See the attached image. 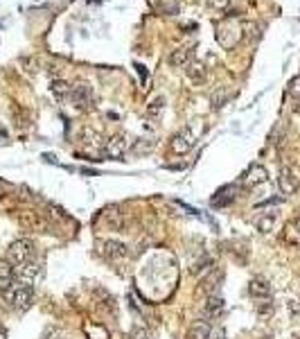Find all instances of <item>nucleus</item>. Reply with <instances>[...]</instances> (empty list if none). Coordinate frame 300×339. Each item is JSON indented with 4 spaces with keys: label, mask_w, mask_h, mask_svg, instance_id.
<instances>
[{
    "label": "nucleus",
    "mask_w": 300,
    "mask_h": 339,
    "mask_svg": "<svg viewBox=\"0 0 300 339\" xmlns=\"http://www.w3.org/2000/svg\"><path fill=\"white\" fill-rule=\"evenodd\" d=\"M16 221L23 226L25 231H37V233H52V224L43 217V212L32 210V208H21L14 212Z\"/></svg>",
    "instance_id": "nucleus-1"
},
{
    "label": "nucleus",
    "mask_w": 300,
    "mask_h": 339,
    "mask_svg": "<svg viewBox=\"0 0 300 339\" xmlns=\"http://www.w3.org/2000/svg\"><path fill=\"white\" fill-rule=\"evenodd\" d=\"M34 256H37V247H34V242L28 238L14 240V242L10 244V249H7V260L14 267H23L25 262L34 260Z\"/></svg>",
    "instance_id": "nucleus-2"
},
{
    "label": "nucleus",
    "mask_w": 300,
    "mask_h": 339,
    "mask_svg": "<svg viewBox=\"0 0 300 339\" xmlns=\"http://www.w3.org/2000/svg\"><path fill=\"white\" fill-rule=\"evenodd\" d=\"M3 298H5L12 307H16V310H28L34 301V287L32 285H23V283L12 285L10 289L3 292Z\"/></svg>",
    "instance_id": "nucleus-3"
},
{
    "label": "nucleus",
    "mask_w": 300,
    "mask_h": 339,
    "mask_svg": "<svg viewBox=\"0 0 300 339\" xmlns=\"http://www.w3.org/2000/svg\"><path fill=\"white\" fill-rule=\"evenodd\" d=\"M277 188L282 194H293L300 188V167L298 165H282L277 174Z\"/></svg>",
    "instance_id": "nucleus-4"
},
{
    "label": "nucleus",
    "mask_w": 300,
    "mask_h": 339,
    "mask_svg": "<svg viewBox=\"0 0 300 339\" xmlns=\"http://www.w3.org/2000/svg\"><path fill=\"white\" fill-rule=\"evenodd\" d=\"M244 30H241L237 23H232V18H226V21L217 23V41L219 45H223L226 50H230V43L235 45L237 41L241 39Z\"/></svg>",
    "instance_id": "nucleus-5"
},
{
    "label": "nucleus",
    "mask_w": 300,
    "mask_h": 339,
    "mask_svg": "<svg viewBox=\"0 0 300 339\" xmlns=\"http://www.w3.org/2000/svg\"><path fill=\"white\" fill-rule=\"evenodd\" d=\"M194 143H196V134H194V129L192 127H183L178 134H174L172 136V140H169V147H172V152L174 154H187L192 147H194Z\"/></svg>",
    "instance_id": "nucleus-6"
},
{
    "label": "nucleus",
    "mask_w": 300,
    "mask_h": 339,
    "mask_svg": "<svg viewBox=\"0 0 300 339\" xmlns=\"http://www.w3.org/2000/svg\"><path fill=\"white\" fill-rule=\"evenodd\" d=\"M97 247H100V253L106 260L118 262L129 256V247L124 242H118V240H102V242H97Z\"/></svg>",
    "instance_id": "nucleus-7"
},
{
    "label": "nucleus",
    "mask_w": 300,
    "mask_h": 339,
    "mask_svg": "<svg viewBox=\"0 0 300 339\" xmlns=\"http://www.w3.org/2000/svg\"><path fill=\"white\" fill-rule=\"evenodd\" d=\"M127 136L124 134H115V136H111L109 140H106V145H104V158H111V161H120V158L124 156V152H127V147H129V143H127Z\"/></svg>",
    "instance_id": "nucleus-8"
},
{
    "label": "nucleus",
    "mask_w": 300,
    "mask_h": 339,
    "mask_svg": "<svg viewBox=\"0 0 300 339\" xmlns=\"http://www.w3.org/2000/svg\"><path fill=\"white\" fill-rule=\"evenodd\" d=\"M70 99L77 108H91L95 102V95H93V88L88 84H75L70 88Z\"/></svg>",
    "instance_id": "nucleus-9"
},
{
    "label": "nucleus",
    "mask_w": 300,
    "mask_h": 339,
    "mask_svg": "<svg viewBox=\"0 0 300 339\" xmlns=\"http://www.w3.org/2000/svg\"><path fill=\"white\" fill-rule=\"evenodd\" d=\"M266 181H268V172H266V167L259 165V163H253V165L241 174V185H244V188H255V185L266 183Z\"/></svg>",
    "instance_id": "nucleus-10"
},
{
    "label": "nucleus",
    "mask_w": 300,
    "mask_h": 339,
    "mask_svg": "<svg viewBox=\"0 0 300 339\" xmlns=\"http://www.w3.org/2000/svg\"><path fill=\"white\" fill-rule=\"evenodd\" d=\"M235 199H237V185H223V188L217 190V194L210 199V206L223 208V206H230Z\"/></svg>",
    "instance_id": "nucleus-11"
},
{
    "label": "nucleus",
    "mask_w": 300,
    "mask_h": 339,
    "mask_svg": "<svg viewBox=\"0 0 300 339\" xmlns=\"http://www.w3.org/2000/svg\"><path fill=\"white\" fill-rule=\"evenodd\" d=\"M248 294L253 298H268L271 296V283H268L264 276H255V278H250L248 283Z\"/></svg>",
    "instance_id": "nucleus-12"
},
{
    "label": "nucleus",
    "mask_w": 300,
    "mask_h": 339,
    "mask_svg": "<svg viewBox=\"0 0 300 339\" xmlns=\"http://www.w3.org/2000/svg\"><path fill=\"white\" fill-rule=\"evenodd\" d=\"M102 217H104L106 226H109V229H113V231H120L124 226V221H127V215H124V212H120L118 206L104 208V210H102Z\"/></svg>",
    "instance_id": "nucleus-13"
},
{
    "label": "nucleus",
    "mask_w": 300,
    "mask_h": 339,
    "mask_svg": "<svg viewBox=\"0 0 300 339\" xmlns=\"http://www.w3.org/2000/svg\"><path fill=\"white\" fill-rule=\"evenodd\" d=\"M185 75H187V79H190L192 84H196V86L205 84V79H208V70H205V66L201 61H194V59L185 66Z\"/></svg>",
    "instance_id": "nucleus-14"
},
{
    "label": "nucleus",
    "mask_w": 300,
    "mask_h": 339,
    "mask_svg": "<svg viewBox=\"0 0 300 339\" xmlns=\"http://www.w3.org/2000/svg\"><path fill=\"white\" fill-rule=\"evenodd\" d=\"M223 310H226V305H223V298L219 296V294H212V296L205 298L203 314L208 316V319H219V316L223 314Z\"/></svg>",
    "instance_id": "nucleus-15"
},
{
    "label": "nucleus",
    "mask_w": 300,
    "mask_h": 339,
    "mask_svg": "<svg viewBox=\"0 0 300 339\" xmlns=\"http://www.w3.org/2000/svg\"><path fill=\"white\" fill-rule=\"evenodd\" d=\"M192 45H181V48L172 50V54H169V66L172 68H183L187 66V63L192 61Z\"/></svg>",
    "instance_id": "nucleus-16"
},
{
    "label": "nucleus",
    "mask_w": 300,
    "mask_h": 339,
    "mask_svg": "<svg viewBox=\"0 0 300 339\" xmlns=\"http://www.w3.org/2000/svg\"><path fill=\"white\" fill-rule=\"evenodd\" d=\"M221 280H223V271L221 269H212L208 278H203V283H201V292H203L205 296H212V294H217Z\"/></svg>",
    "instance_id": "nucleus-17"
},
{
    "label": "nucleus",
    "mask_w": 300,
    "mask_h": 339,
    "mask_svg": "<svg viewBox=\"0 0 300 339\" xmlns=\"http://www.w3.org/2000/svg\"><path fill=\"white\" fill-rule=\"evenodd\" d=\"M210 334H212V325L208 321L196 319L187 328V339H210Z\"/></svg>",
    "instance_id": "nucleus-18"
},
{
    "label": "nucleus",
    "mask_w": 300,
    "mask_h": 339,
    "mask_svg": "<svg viewBox=\"0 0 300 339\" xmlns=\"http://www.w3.org/2000/svg\"><path fill=\"white\" fill-rule=\"evenodd\" d=\"M14 265H12L7 258H3L0 260V292H5V289H10L12 285H14Z\"/></svg>",
    "instance_id": "nucleus-19"
},
{
    "label": "nucleus",
    "mask_w": 300,
    "mask_h": 339,
    "mask_svg": "<svg viewBox=\"0 0 300 339\" xmlns=\"http://www.w3.org/2000/svg\"><path fill=\"white\" fill-rule=\"evenodd\" d=\"M39 274H41V265L34 260H30V262H25L23 267H19V276H21V280H23V285L34 283V278H37Z\"/></svg>",
    "instance_id": "nucleus-20"
},
{
    "label": "nucleus",
    "mask_w": 300,
    "mask_h": 339,
    "mask_svg": "<svg viewBox=\"0 0 300 339\" xmlns=\"http://www.w3.org/2000/svg\"><path fill=\"white\" fill-rule=\"evenodd\" d=\"M156 149V140L154 138H138L131 147V154L133 156H147Z\"/></svg>",
    "instance_id": "nucleus-21"
},
{
    "label": "nucleus",
    "mask_w": 300,
    "mask_h": 339,
    "mask_svg": "<svg viewBox=\"0 0 300 339\" xmlns=\"http://www.w3.org/2000/svg\"><path fill=\"white\" fill-rule=\"evenodd\" d=\"M163 111H165V97H163V95L154 97L149 104H147V108H145L147 118H154V120H158V118L163 116Z\"/></svg>",
    "instance_id": "nucleus-22"
},
{
    "label": "nucleus",
    "mask_w": 300,
    "mask_h": 339,
    "mask_svg": "<svg viewBox=\"0 0 300 339\" xmlns=\"http://www.w3.org/2000/svg\"><path fill=\"white\" fill-rule=\"evenodd\" d=\"M255 226H257L259 233H271L273 226H275V212H264L255 219Z\"/></svg>",
    "instance_id": "nucleus-23"
},
{
    "label": "nucleus",
    "mask_w": 300,
    "mask_h": 339,
    "mask_svg": "<svg viewBox=\"0 0 300 339\" xmlns=\"http://www.w3.org/2000/svg\"><path fill=\"white\" fill-rule=\"evenodd\" d=\"M70 88H73V86H70L68 81H64V79H52L50 81V90H52V95H57V97H66V95H70Z\"/></svg>",
    "instance_id": "nucleus-24"
},
{
    "label": "nucleus",
    "mask_w": 300,
    "mask_h": 339,
    "mask_svg": "<svg viewBox=\"0 0 300 339\" xmlns=\"http://www.w3.org/2000/svg\"><path fill=\"white\" fill-rule=\"evenodd\" d=\"M129 337H131V339H151V330L147 328L145 323H133Z\"/></svg>",
    "instance_id": "nucleus-25"
},
{
    "label": "nucleus",
    "mask_w": 300,
    "mask_h": 339,
    "mask_svg": "<svg viewBox=\"0 0 300 339\" xmlns=\"http://www.w3.org/2000/svg\"><path fill=\"white\" fill-rule=\"evenodd\" d=\"M226 99H228V93H226V90H223V88H219L217 93L212 95V108H221Z\"/></svg>",
    "instance_id": "nucleus-26"
},
{
    "label": "nucleus",
    "mask_w": 300,
    "mask_h": 339,
    "mask_svg": "<svg viewBox=\"0 0 300 339\" xmlns=\"http://www.w3.org/2000/svg\"><path fill=\"white\" fill-rule=\"evenodd\" d=\"M255 310L259 312V314H268V312L273 310L271 301H264V298H259V303H255Z\"/></svg>",
    "instance_id": "nucleus-27"
},
{
    "label": "nucleus",
    "mask_w": 300,
    "mask_h": 339,
    "mask_svg": "<svg viewBox=\"0 0 300 339\" xmlns=\"http://www.w3.org/2000/svg\"><path fill=\"white\" fill-rule=\"evenodd\" d=\"M289 93L291 95H298V97H300V75H295L293 79L289 81Z\"/></svg>",
    "instance_id": "nucleus-28"
},
{
    "label": "nucleus",
    "mask_w": 300,
    "mask_h": 339,
    "mask_svg": "<svg viewBox=\"0 0 300 339\" xmlns=\"http://www.w3.org/2000/svg\"><path fill=\"white\" fill-rule=\"evenodd\" d=\"M210 5H212L214 9H228L230 0H210Z\"/></svg>",
    "instance_id": "nucleus-29"
},
{
    "label": "nucleus",
    "mask_w": 300,
    "mask_h": 339,
    "mask_svg": "<svg viewBox=\"0 0 300 339\" xmlns=\"http://www.w3.org/2000/svg\"><path fill=\"white\" fill-rule=\"evenodd\" d=\"M136 70H138V75H140V79L145 81V79H147V68L140 66V63H136Z\"/></svg>",
    "instance_id": "nucleus-30"
},
{
    "label": "nucleus",
    "mask_w": 300,
    "mask_h": 339,
    "mask_svg": "<svg viewBox=\"0 0 300 339\" xmlns=\"http://www.w3.org/2000/svg\"><path fill=\"white\" fill-rule=\"evenodd\" d=\"M0 339H7V328L0 323Z\"/></svg>",
    "instance_id": "nucleus-31"
},
{
    "label": "nucleus",
    "mask_w": 300,
    "mask_h": 339,
    "mask_svg": "<svg viewBox=\"0 0 300 339\" xmlns=\"http://www.w3.org/2000/svg\"><path fill=\"white\" fill-rule=\"evenodd\" d=\"M293 111H295V113H298V116H300V99H298V104H295V106H293Z\"/></svg>",
    "instance_id": "nucleus-32"
},
{
    "label": "nucleus",
    "mask_w": 300,
    "mask_h": 339,
    "mask_svg": "<svg viewBox=\"0 0 300 339\" xmlns=\"http://www.w3.org/2000/svg\"><path fill=\"white\" fill-rule=\"evenodd\" d=\"M0 194H3V181H0Z\"/></svg>",
    "instance_id": "nucleus-33"
},
{
    "label": "nucleus",
    "mask_w": 300,
    "mask_h": 339,
    "mask_svg": "<svg viewBox=\"0 0 300 339\" xmlns=\"http://www.w3.org/2000/svg\"><path fill=\"white\" fill-rule=\"evenodd\" d=\"M0 138H5V134H3V131H0Z\"/></svg>",
    "instance_id": "nucleus-34"
}]
</instances>
